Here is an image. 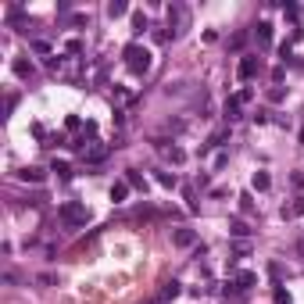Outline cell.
I'll list each match as a JSON object with an SVG mask.
<instances>
[{"label":"cell","instance_id":"1","mask_svg":"<svg viewBox=\"0 0 304 304\" xmlns=\"http://www.w3.org/2000/svg\"><path fill=\"white\" fill-rule=\"evenodd\" d=\"M61 222H68V225H86L89 222V208L83 201H65L61 204Z\"/></svg>","mask_w":304,"mask_h":304},{"label":"cell","instance_id":"2","mask_svg":"<svg viewBox=\"0 0 304 304\" xmlns=\"http://www.w3.org/2000/svg\"><path fill=\"white\" fill-rule=\"evenodd\" d=\"M126 65H129L136 75H143V72L150 68V50L140 47V43H129V47H126Z\"/></svg>","mask_w":304,"mask_h":304},{"label":"cell","instance_id":"3","mask_svg":"<svg viewBox=\"0 0 304 304\" xmlns=\"http://www.w3.org/2000/svg\"><path fill=\"white\" fill-rule=\"evenodd\" d=\"M251 100V89H236V93L229 97V100H225V118H240V111H243V104H247Z\"/></svg>","mask_w":304,"mask_h":304},{"label":"cell","instance_id":"4","mask_svg":"<svg viewBox=\"0 0 304 304\" xmlns=\"http://www.w3.org/2000/svg\"><path fill=\"white\" fill-rule=\"evenodd\" d=\"M236 75H240L243 83L254 79V75H258V57H243V61H240V68H236Z\"/></svg>","mask_w":304,"mask_h":304},{"label":"cell","instance_id":"5","mask_svg":"<svg viewBox=\"0 0 304 304\" xmlns=\"http://www.w3.org/2000/svg\"><path fill=\"white\" fill-rule=\"evenodd\" d=\"M172 243H175V247H193V243H197V233H193V229H175V233H172Z\"/></svg>","mask_w":304,"mask_h":304},{"label":"cell","instance_id":"6","mask_svg":"<svg viewBox=\"0 0 304 304\" xmlns=\"http://www.w3.org/2000/svg\"><path fill=\"white\" fill-rule=\"evenodd\" d=\"M14 75H18V79H33V75H36V68H33V61H25V57H18V61H14Z\"/></svg>","mask_w":304,"mask_h":304},{"label":"cell","instance_id":"7","mask_svg":"<svg viewBox=\"0 0 304 304\" xmlns=\"http://www.w3.org/2000/svg\"><path fill=\"white\" fill-rule=\"evenodd\" d=\"M126 197H129V182H126V179H118L115 186H111V201H115V204H122Z\"/></svg>","mask_w":304,"mask_h":304},{"label":"cell","instance_id":"8","mask_svg":"<svg viewBox=\"0 0 304 304\" xmlns=\"http://www.w3.org/2000/svg\"><path fill=\"white\" fill-rule=\"evenodd\" d=\"M233 283H236V290H251V286L258 283V276H254V272H236Z\"/></svg>","mask_w":304,"mask_h":304},{"label":"cell","instance_id":"9","mask_svg":"<svg viewBox=\"0 0 304 304\" xmlns=\"http://www.w3.org/2000/svg\"><path fill=\"white\" fill-rule=\"evenodd\" d=\"M18 179H25V182H43V179H47V172H43V169H22Z\"/></svg>","mask_w":304,"mask_h":304},{"label":"cell","instance_id":"10","mask_svg":"<svg viewBox=\"0 0 304 304\" xmlns=\"http://www.w3.org/2000/svg\"><path fill=\"white\" fill-rule=\"evenodd\" d=\"M165 154H169L172 165H182V161H186V150H182V147H165Z\"/></svg>","mask_w":304,"mask_h":304},{"label":"cell","instance_id":"11","mask_svg":"<svg viewBox=\"0 0 304 304\" xmlns=\"http://www.w3.org/2000/svg\"><path fill=\"white\" fill-rule=\"evenodd\" d=\"M258 43H261V47H268V43H272V25L268 22L258 25Z\"/></svg>","mask_w":304,"mask_h":304},{"label":"cell","instance_id":"12","mask_svg":"<svg viewBox=\"0 0 304 304\" xmlns=\"http://www.w3.org/2000/svg\"><path fill=\"white\" fill-rule=\"evenodd\" d=\"M294 215H304V197H297L290 208H283V218H294Z\"/></svg>","mask_w":304,"mask_h":304},{"label":"cell","instance_id":"13","mask_svg":"<svg viewBox=\"0 0 304 304\" xmlns=\"http://www.w3.org/2000/svg\"><path fill=\"white\" fill-rule=\"evenodd\" d=\"M126 182H129V186H136V190H147V179H143L140 172H136V169H129V175H126Z\"/></svg>","mask_w":304,"mask_h":304},{"label":"cell","instance_id":"14","mask_svg":"<svg viewBox=\"0 0 304 304\" xmlns=\"http://www.w3.org/2000/svg\"><path fill=\"white\" fill-rule=\"evenodd\" d=\"M147 25H150V22H147V14H143V11H136V14H132V33L140 36V33H143Z\"/></svg>","mask_w":304,"mask_h":304},{"label":"cell","instance_id":"15","mask_svg":"<svg viewBox=\"0 0 304 304\" xmlns=\"http://www.w3.org/2000/svg\"><path fill=\"white\" fill-rule=\"evenodd\" d=\"M172 297H179V283H165V290L158 294V301H172Z\"/></svg>","mask_w":304,"mask_h":304},{"label":"cell","instance_id":"16","mask_svg":"<svg viewBox=\"0 0 304 304\" xmlns=\"http://www.w3.org/2000/svg\"><path fill=\"white\" fill-rule=\"evenodd\" d=\"M104 158H108V147H93V150L86 154V161H89V165H97V161H104Z\"/></svg>","mask_w":304,"mask_h":304},{"label":"cell","instance_id":"17","mask_svg":"<svg viewBox=\"0 0 304 304\" xmlns=\"http://www.w3.org/2000/svg\"><path fill=\"white\" fill-rule=\"evenodd\" d=\"M268 186H272L268 172H254V190H268Z\"/></svg>","mask_w":304,"mask_h":304},{"label":"cell","instance_id":"18","mask_svg":"<svg viewBox=\"0 0 304 304\" xmlns=\"http://www.w3.org/2000/svg\"><path fill=\"white\" fill-rule=\"evenodd\" d=\"M129 7L126 4H122V0H111V4H108V14H111V18H118V14H126Z\"/></svg>","mask_w":304,"mask_h":304},{"label":"cell","instance_id":"19","mask_svg":"<svg viewBox=\"0 0 304 304\" xmlns=\"http://www.w3.org/2000/svg\"><path fill=\"white\" fill-rule=\"evenodd\" d=\"M50 172H57L61 179H68V175H72V169H68L65 161H54V165H50Z\"/></svg>","mask_w":304,"mask_h":304},{"label":"cell","instance_id":"20","mask_svg":"<svg viewBox=\"0 0 304 304\" xmlns=\"http://www.w3.org/2000/svg\"><path fill=\"white\" fill-rule=\"evenodd\" d=\"M229 233H233V236H247L251 229H247V222H240V218H236V222L229 225Z\"/></svg>","mask_w":304,"mask_h":304},{"label":"cell","instance_id":"21","mask_svg":"<svg viewBox=\"0 0 304 304\" xmlns=\"http://www.w3.org/2000/svg\"><path fill=\"white\" fill-rule=\"evenodd\" d=\"M158 182H161V186H175V172H158Z\"/></svg>","mask_w":304,"mask_h":304},{"label":"cell","instance_id":"22","mask_svg":"<svg viewBox=\"0 0 304 304\" xmlns=\"http://www.w3.org/2000/svg\"><path fill=\"white\" fill-rule=\"evenodd\" d=\"M36 283H40V286H54V283H57V276H50V272H43V276H36Z\"/></svg>","mask_w":304,"mask_h":304},{"label":"cell","instance_id":"23","mask_svg":"<svg viewBox=\"0 0 304 304\" xmlns=\"http://www.w3.org/2000/svg\"><path fill=\"white\" fill-rule=\"evenodd\" d=\"M276 304H290V294H286L283 286H276Z\"/></svg>","mask_w":304,"mask_h":304},{"label":"cell","instance_id":"24","mask_svg":"<svg viewBox=\"0 0 304 304\" xmlns=\"http://www.w3.org/2000/svg\"><path fill=\"white\" fill-rule=\"evenodd\" d=\"M240 208H243V211H254V201H251V193H243V197H240Z\"/></svg>","mask_w":304,"mask_h":304},{"label":"cell","instance_id":"25","mask_svg":"<svg viewBox=\"0 0 304 304\" xmlns=\"http://www.w3.org/2000/svg\"><path fill=\"white\" fill-rule=\"evenodd\" d=\"M301 143H304V129H301Z\"/></svg>","mask_w":304,"mask_h":304}]
</instances>
